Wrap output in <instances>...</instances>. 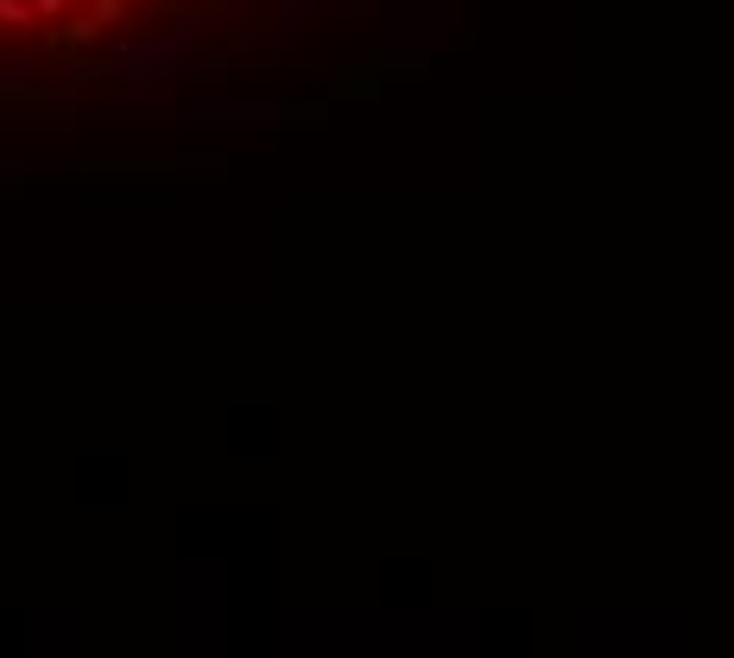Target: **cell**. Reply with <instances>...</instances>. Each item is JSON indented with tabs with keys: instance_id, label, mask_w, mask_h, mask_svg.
<instances>
[{
	"instance_id": "cell-1",
	"label": "cell",
	"mask_w": 734,
	"mask_h": 658,
	"mask_svg": "<svg viewBox=\"0 0 734 658\" xmlns=\"http://www.w3.org/2000/svg\"><path fill=\"white\" fill-rule=\"evenodd\" d=\"M197 71V58H190V45L184 33H159V38H140V45H127L121 51V76L134 83V89H159V83H172V76Z\"/></svg>"
},
{
	"instance_id": "cell-2",
	"label": "cell",
	"mask_w": 734,
	"mask_h": 658,
	"mask_svg": "<svg viewBox=\"0 0 734 658\" xmlns=\"http://www.w3.org/2000/svg\"><path fill=\"white\" fill-rule=\"evenodd\" d=\"M0 26H7V33H33L38 7H33V0H0Z\"/></svg>"
},
{
	"instance_id": "cell-3",
	"label": "cell",
	"mask_w": 734,
	"mask_h": 658,
	"mask_svg": "<svg viewBox=\"0 0 734 658\" xmlns=\"http://www.w3.org/2000/svg\"><path fill=\"white\" fill-rule=\"evenodd\" d=\"M38 7V20H51V26H58V20H64V7H71V0H33Z\"/></svg>"
}]
</instances>
